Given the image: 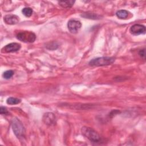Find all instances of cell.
<instances>
[{"label":"cell","mask_w":146,"mask_h":146,"mask_svg":"<svg viewBox=\"0 0 146 146\" xmlns=\"http://www.w3.org/2000/svg\"><path fill=\"white\" fill-rule=\"evenodd\" d=\"M82 135L89 140L94 143H99L101 141V137L99 134L91 127L84 126L81 129Z\"/></svg>","instance_id":"6da1fadb"},{"label":"cell","mask_w":146,"mask_h":146,"mask_svg":"<svg viewBox=\"0 0 146 146\" xmlns=\"http://www.w3.org/2000/svg\"><path fill=\"white\" fill-rule=\"evenodd\" d=\"M11 126L15 136L21 139L24 137L25 134V129L22 122L17 118H13L11 120Z\"/></svg>","instance_id":"7a4b0ae2"},{"label":"cell","mask_w":146,"mask_h":146,"mask_svg":"<svg viewBox=\"0 0 146 146\" xmlns=\"http://www.w3.org/2000/svg\"><path fill=\"white\" fill-rule=\"evenodd\" d=\"M115 59L113 57H99L92 59L89 62L88 64L91 66H103L111 64L115 62Z\"/></svg>","instance_id":"3957f363"},{"label":"cell","mask_w":146,"mask_h":146,"mask_svg":"<svg viewBox=\"0 0 146 146\" xmlns=\"http://www.w3.org/2000/svg\"><path fill=\"white\" fill-rule=\"evenodd\" d=\"M16 36L18 40L26 43H32L36 39L35 34L31 31H21L18 33Z\"/></svg>","instance_id":"277c9868"},{"label":"cell","mask_w":146,"mask_h":146,"mask_svg":"<svg viewBox=\"0 0 146 146\" xmlns=\"http://www.w3.org/2000/svg\"><path fill=\"white\" fill-rule=\"evenodd\" d=\"M82 27V23L80 21L75 20V19H71L67 23V27L68 30L73 34L77 33Z\"/></svg>","instance_id":"5b68a950"},{"label":"cell","mask_w":146,"mask_h":146,"mask_svg":"<svg viewBox=\"0 0 146 146\" xmlns=\"http://www.w3.org/2000/svg\"><path fill=\"white\" fill-rule=\"evenodd\" d=\"M21 44L18 43H11L4 46L2 48L1 52L3 53L16 52L21 48Z\"/></svg>","instance_id":"8992f818"},{"label":"cell","mask_w":146,"mask_h":146,"mask_svg":"<svg viewBox=\"0 0 146 146\" xmlns=\"http://www.w3.org/2000/svg\"><path fill=\"white\" fill-rule=\"evenodd\" d=\"M129 31L134 35L143 34L145 33V27L142 25L135 24L131 27Z\"/></svg>","instance_id":"52a82bcc"},{"label":"cell","mask_w":146,"mask_h":146,"mask_svg":"<svg viewBox=\"0 0 146 146\" xmlns=\"http://www.w3.org/2000/svg\"><path fill=\"white\" fill-rule=\"evenodd\" d=\"M43 122L48 125H54L56 123V117L53 113L47 112L43 116Z\"/></svg>","instance_id":"ba28073f"},{"label":"cell","mask_w":146,"mask_h":146,"mask_svg":"<svg viewBox=\"0 0 146 146\" xmlns=\"http://www.w3.org/2000/svg\"><path fill=\"white\" fill-rule=\"evenodd\" d=\"M4 21L7 25H15L18 23L19 18L14 14H8L4 17Z\"/></svg>","instance_id":"9c48e42d"},{"label":"cell","mask_w":146,"mask_h":146,"mask_svg":"<svg viewBox=\"0 0 146 146\" xmlns=\"http://www.w3.org/2000/svg\"><path fill=\"white\" fill-rule=\"evenodd\" d=\"M74 1H59L58 3L60 6L64 8H68L71 7L74 4Z\"/></svg>","instance_id":"30bf717a"},{"label":"cell","mask_w":146,"mask_h":146,"mask_svg":"<svg viewBox=\"0 0 146 146\" xmlns=\"http://www.w3.org/2000/svg\"><path fill=\"white\" fill-rule=\"evenodd\" d=\"M116 15L120 19H125L128 17V12L125 10H120L116 12Z\"/></svg>","instance_id":"8fae6325"},{"label":"cell","mask_w":146,"mask_h":146,"mask_svg":"<svg viewBox=\"0 0 146 146\" xmlns=\"http://www.w3.org/2000/svg\"><path fill=\"white\" fill-rule=\"evenodd\" d=\"M21 99L16 98H13V97H10L7 98L6 100V103L8 104H11V105H14V104H17L21 103Z\"/></svg>","instance_id":"7c38bea8"},{"label":"cell","mask_w":146,"mask_h":146,"mask_svg":"<svg viewBox=\"0 0 146 146\" xmlns=\"http://www.w3.org/2000/svg\"><path fill=\"white\" fill-rule=\"evenodd\" d=\"M22 12L25 16L27 17H29L33 14V10L30 7H25L22 9Z\"/></svg>","instance_id":"4fadbf2b"},{"label":"cell","mask_w":146,"mask_h":146,"mask_svg":"<svg viewBox=\"0 0 146 146\" xmlns=\"http://www.w3.org/2000/svg\"><path fill=\"white\" fill-rule=\"evenodd\" d=\"M14 71L13 70H7L3 72V76L6 79H9L11 78L14 75Z\"/></svg>","instance_id":"5bb4252c"},{"label":"cell","mask_w":146,"mask_h":146,"mask_svg":"<svg viewBox=\"0 0 146 146\" xmlns=\"http://www.w3.org/2000/svg\"><path fill=\"white\" fill-rule=\"evenodd\" d=\"M84 15H86V16H84L83 17L84 18H88L89 19H97V18H99V16L95 14H93V13H90V14H88V13H86V14H84Z\"/></svg>","instance_id":"9a60e30c"},{"label":"cell","mask_w":146,"mask_h":146,"mask_svg":"<svg viewBox=\"0 0 146 146\" xmlns=\"http://www.w3.org/2000/svg\"><path fill=\"white\" fill-rule=\"evenodd\" d=\"M0 113L1 115H3V114L7 115V114L9 113V112H8V111H7V110L6 107L1 106L0 107Z\"/></svg>","instance_id":"2e32d148"},{"label":"cell","mask_w":146,"mask_h":146,"mask_svg":"<svg viewBox=\"0 0 146 146\" xmlns=\"http://www.w3.org/2000/svg\"><path fill=\"white\" fill-rule=\"evenodd\" d=\"M139 54L143 59H145V48L140 50L139 52Z\"/></svg>","instance_id":"e0dca14e"}]
</instances>
